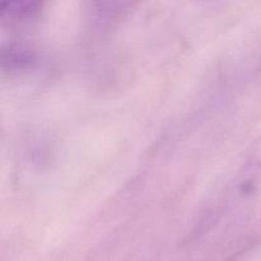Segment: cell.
Segmentation results:
<instances>
[{
  "instance_id": "6da1fadb",
  "label": "cell",
  "mask_w": 261,
  "mask_h": 261,
  "mask_svg": "<svg viewBox=\"0 0 261 261\" xmlns=\"http://www.w3.org/2000/svg\"><path fill=\"white\" fill-rule=\"evenodd\" d=\"M40 8V3L35 2H4L0 5V14L5 22H24L33 19Z\"/></svg>"
},
{
  "instance_id": "7a4b0ae2",
  "label": "cell",
  "mask_w": 261,
  "mask_h": 261,
  "mask_svg": "<svg viewBox=\"0 0 261 261\" xmlns=\"http://www.w3.org/2000/svg\"><path fill=\"white\" fill-rule=\"evenodd\" d=\"M2 60L3 68L9 70L24 69L33 61V53L22 45H10L9 47L3 48Z\"/></svg>"
}]
</instances>
